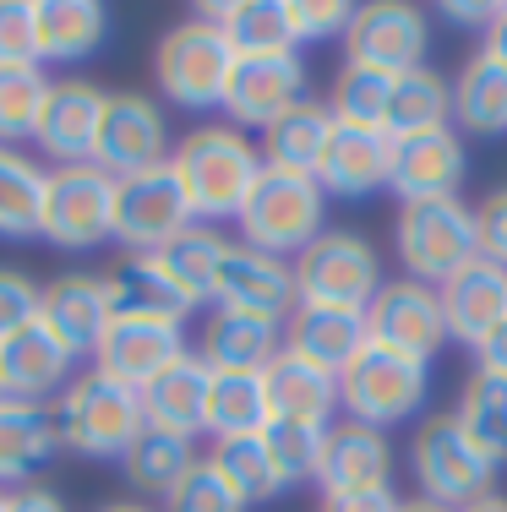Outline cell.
Returning a JSON list of instances; mask_svg holds the SVG:
<instances>
[{
  "label": "cell",
  "mask_w": 507,
  "mask_h": 512,
  "mask_svg": "<svg viewBox=\"0 0 507 512\" xmlns=\"http://www.w3.org/2000/svg\"><path fill=\"white\" fill-rule=\"evenodd\" d=\"M169 169L180 175L191 218L213 229L224 218H240V207H246L251 186L262 175V148L235 126H197L175 142Z\"/></svg>",
  "instance_id": "obj_1"
},
{
  "label": "cell",
  "mask_w": 507,
  "mask_h": 512,
  "mask_svg": "<svg viewBox=\"0 0 507 512\" xmlns=\"http://www.w3.org/2000/svg\"><path fill=\"white\" fill-rule=\"evenodd\" d=\"M44 169L22 148H0V240H28L39 235L44 213Z\"/></svg>",
  "instance_id": "obj_37"
},
{
  "label": "cell",
  "mask_w": 507,
  "mask_h": 512,
  "mask_svg": "<svg viewBox=\"0 0 507 512\" xmlns=\"http://www.w3.org/2000/svg\"><path fill=\"white\" fill-rule=\"evenodd\" d=\"M284 17H289V39L300 50V44H322L333 33H349L355 6H344V0H284Z\"/></svg>",
  "instance_id": "obj_45"
},
{
  "label": "cell",
  "mask_w": 507,
  "mask_h": 512,
  "mask_svg": "<svg viewBox=\"0 0 507 512\" xmlns=\"http://www.w3.org/2000/svg\"><path fill=\"white\" fill-rule=\"evenodd\" d=\"M442 316H448V344L458 338V344L475 349L507 316V267L486 262V256L469 262L458 278L442 284Z\"/></svg>",
  "instance_id": "obj_27"
},
{
  "label": "cell",
  "mask_w": 507,
  "mask_h": 512,
  "mask_svg": "<svg viewBox=\"0 0 507 512\" xmlns=\"http://www.w3.org/2000/svg\"><path fill=\"white\" fill-rule=\"evenodd\" d=\"M110 289H115V311H137V316H175L186 322V300L169 289V278L159 273L153 256H126V262L110 273Z\"/></svg>",
  "instance_id": "obj_41"
},
{
  "label": "cell",
  "mask_w": 507,
  "mask_h": 512,
  "mask_svg": "<svg viewBox=\"0 0 507 512\" xmlns=\"http://www.w3.org/2000/svg\"><path fill=\"white\" fill-rule=\"evenodd\" d=\"M60 453V425L55 409L22 404V398H0V491L6 485H33V474Z\"/></svg>",
  "instance_id": "obj_26"
},
{
  "label": "cell",
  "mask_w": 507,
  "mask_h": 512,
  "mask_svg": "<svg viewBox=\"0 0 507 512\" xmlns=\"http://www.w3.org/2000/svg\"><path fill=\"white\" fill-rule=\"evenodd\" d=\"M99 512H153V507H142V502H110V507H99Z\"/></svg>",
  "instance_id": "obj_56"
},
{
  "label": "cell",
  "mask_w": 507,
  "mask_h": 512,
  "mask_svg": "<svg viewBox=\"0 0 507 512\" xmlns=\"http://www.w3.org/2000/svg\"><path fill=\"white\" fill-rule=\"evenodd\" d=\"M453 120L469 137H502L507 131V66H497L486 50L464 60L453 82Z\"/></svg>",
  "instance_id": "obj_34"
},
{
  "label": "cell",
  "mask_w": 507,
  "mask_h": 512,
  "mask_svg": "<svg viewBox=\"0 0 507 512\" xmlns=\"http://www.w3.org/2000/svg\"><path fill=\"white\" fill-rule=\"evenodd\" d=\"M273 425L268 382L262 371H213L208 387V436L229 442V436H262Z\"/></svg>",
  "instance_id": "obj_33"
},
{
  "label": "cell",
  "mask_w": 507,
  "mask_h": 512,
  "mask_svg": "<svg viewBox=\"0 0 507 512\" xmlns=\"http://www.w3.org/2000/svg\"><path fill=\"white\" fill-rule=\"evenodd\" d=\"M191 224H197V218H191V202H186L180 175L169 164L115 180V240L131 256H148V251L169 246V240L186 235Z\"/></svg>",
  "instance_id": "obj_10"
},
{
  "label": "cell",
  "mask_w": 507,
  "mask_h": 512,
  "mask_svg": "<svg viewBox=\"0 0 507 512\" xmlns=\"http://www.w3.org/2000/svg\"><path fill=\"white\" fill-rule=\"evenodd\" d=\"M208 458L219 463V474L246 496V502H268V496L284 491V480H279V469H273L262 436H229V442H213Z\"/></svg>",
  "instance_id": "obj_43"
},
{
  "label": "cell",
  "mask_w": 507,
  "mask_h": 512,
  "mask_svg": "<svg viewBox=\"0 0 507 512\" xmlns=\"http://www.w3.org/2000/svg\"><path fill=\"white\" fill-rule=\"evenodd\" d=\"M0 66H39L33 0H0Z\"/></svg>",
  "instance_id": "obj_46"
},
{
  "label": "cell",
  "mask_w": 507,
  "mask_h": 512,
  "mask_svg": "<svg viewBox=\"0 0 507 512\" xmlns=\"http://www.w3.org/2000/svg\"><path fill=\"white\" fill-rule=\"evenodd\" d=\"M208 387H213L208 365L197 355H180L164 376H153V382L142 387V414H148L153 431L197 442V436L208 431Z\"/></svg>",
  "instance_id": "obj_24"
},
{
  "label": "cell",
  "mask_w": 507,
  "mask_h": 512,
  "mask_svg": "<svg viewBox=\"0 0 507 512\" xmlns=\"http://www.w3.org/2000/svg\"><path fill=\"white\" fill-rule=\"evenodd\" d=\"M393 175V137L388 131H366V126H338L333 120V137L322 148L317 164V186L328 197H371L382 191Z\"/></svg>",
  "instance_id": "obj_22"
},
{
  "label": "cell",
  "mask_w": 507,
  "mask_h": 512,
  "mask_svg": "<svg viewBox=\"0 0 507 512\" xmlns=\"http://www.w3.org/2000/svg\"><path fill=\"white\" fill-rule=\"evenodd\" d=\"M39 300H44V289L33 284L28 273L0 267V344H6L11 333H22V327L39 322Z\"/></svg>",
  "instance_id": "obj_47"
},
{
  "label": "cell",
  "mask_w": 507,
  "mask_h": 512,
  "mask_svg": "<svg viewBox=\"0 0 507 512\" xmlns=\"http://www.w3.org/2000/svg\"><path fill=\"white\" fill-rule=\"evenodd\" d=\"M104 104L110 93L93 88L82 77H66V82H50V99H44V115H39V142L44 153L60 164H93V148H99V126H104Z\"/></svg>",
  "instance_id": "obj_18"
},
{
  "label": "cell",
  "mask_w": 507,
  "mask_h": 512,
  "mask_svg": "<svg viewBox=\"0 0 507 512\" xmlns=\"http://www.w3.org/2000/svg\"><path fill=\"white\" fill-rule=\"evenodd\" d=\"M71 355L66 344L44 322L22 327L0 344V398H22V404H44L50 393H66L71 382Z\"/></svg>",
  "instance_id": "obj_21"
},
{
  "label": "cell",
  "mask_w": 507,
  "mask_h": 512,
  "mask_svg": "<svg viewBox=\"0 0 507 512\" xmlns=\"http://www.w3.org/2000/svg\"><path fill=\"white\" fill-rule=\"evenodd\" d=\"M371 344L366 311H338V306H295L284 322V355L317 365L328 376H344L355 355Z\"/></svg>",
  "instance_id": "obj_20"
},
{
  "label": "cell",
  "mask_w": 507,
  "mask_h": 512,
  "mask_svg": "<svg viewBox=\"0 0 507 512\" xmlns=\"http://www.w3.org/2000/svg\"><path fill=\"white\" fill-rule=\"evenodd\" d=\"M458 512H507V496L486 491V496H480V502H469V507H458Z\"/></svg>",
  "instance_id": "obj_54"
},
{
  "label": "cell",
  "mask_w": 507,
  "mask_h": 512,
  "mask_svg": "<svg viewBox=\"0 0 507 512\" xmlns=\"http://www.w3.org/2000/svg\"><path fill=\"white\" fill-rule=\"evenodd\" d=\"M453 420L464 425V436L491 463H507V382L502 376H486V371L469 376L464 393H458Z\"/></svg>",
  "instance_id": "obj_38"
},
{
  "label": "cell",
  "mask_w": 507,
  "mask_h": 512,
  "mask_svg": "<svg viewBox=\"0 0 507 512\" xmlns=\"http://www.w3.org/2000/svg\"><path fill=\"white\" fill-rule=\"evenodd\" d=\"M229 71H235V44L208 17L175 22L153 50V82L175 109H219Z\"/></svg>",
  "instance_id": "obj_6"
},
{
  "label": "cell",
  "mask_w": 507,
  "mask_h": 512,
  "mask_svg": "<svg viewBox=\"0 0 507 512\" xmlns=\"http://www.w3.org/2000/svg\"><path fill=\"white\" fill-rule=\"evenodd\" d=\"M39 235L60 251H88L115 240V180L99 164H60L44 180Z\"/></svg>",
  "instance_id": "obj_9"
},
{
  "label": "cell",
  "mask_w": 507,
  "mask_h": 512,
  "mask_svg": "<svg viewBox=\"0 0 507 512\" xmlns=\"http://www.w3.org/2000/svg\"><path fill=\"white\" fill-rule=\"evenodd\" d=\"M398 512H448V507L426 502V496H409V502H398Z\"/></svg>",
  "instance_id": "obj_55"
},
{
  "label": "cell",
  "mask_w": 507,
  "mask_h": 512,
  "mask_svg": "<svg viewBox=\"0 0 507 512\" xmlns=\"http://www.w3.org/2000/svg\"><path fill=\"white\" fill-rule=\"evenodd\" d=\"M262 442H268V458L273 469H279L284 491L289 485H306L322 474V453H328V425H306V420H273L268 431H262Z\"/></svg>",
  "instance_id": "obj_42"
},
{
  "label": "cell",
  "mask_w": 507,
  "mask_h": 512,
  "mask_svg": "<svg viewBox=\"0 0 507 512\" xmlns=\"http://www.w3.org/2000/svg\"><path fill=\"white\" fill-rule=\"evenodd\" d=\"M224 251H229V240L219 235V229L191 224L186 235H175L169 246L148 251V256L159 262V273L169 278V289H175V295L186 300V311H197V306H213V289H219Z\"/></svg>",
  "instance_id": "obj_28"
},
{
  "label": "cell",
  "mask_w": 507,
  "mask_h": 512,
  "mask_svg": "<svg viewBox=\"0 0 507 512\" xmlns=\"http://www.w3.org/2000/svg\"><path fill=\"white\" fill-rule=\"evenodd\" d=\"M371 344L398 349L409 360H426L448 344V316H442V289L420 284V278H388L377 300L366 306Z\"/></svg>",
  "instance_id": "obj_12"
},
{
  "label": "cell",
  "mask_w": 507,
  "mask_h": 512,
  "mask_svg": "<svg viewBox=\"0 0 507 512\" xmlns=\"http://www.w3.org/2000/svg\"><path fill=\"white\" fill-rule=\"evenodd\" d=\"M409 469H415V485H420V496H426V502L458 512V507L480 502V496L491 491L497 463L469 442L464 425H458L453 414H431V420L415 431Z\"/></svg>",
  "instance_id": "obj_8"
},
{
  "label": "cell",
  "mask_w": 507,
  "mask_h": 512,
  "mask_svg": "<svg viewBox=\"0 0 507 512\" xmlns=\"http://www.w3.org/2000/svg\"><path fill=\"white\" fill-rule=\"evenodd\" d=\"M322 491H388L393 485V447L382 431L360 420L328 425V453H322Z\"/></svg>",
  "instance_id": "obj_23"
},
{
  "label": "cell",
  "mask_w": 507,
  "mask_h": 512,
  "mask_svg": "<svg viewBox=\"0 0 507 512\" xmlns=\"http://www.w3.org/2000/svg\"><path fill=\"white\" fill-rule=\"evenodd\" d=\"M322 218H328V191L317 180L262 164V175H257V186H251L235 224H240V246H257V251L289 262V256H300L328 229Z\"/></svg>",
  "instance_id": "obj_3"
},
{
  "label": "cell",
  "mask_w": 507,
  "mask_h": 512,
  "mask_svg": "<svg viewBox=\"0 0 507 512\" xmlns=\"http://www.w3.org/2000/svg\"><path fill=\"white\" fill-rule=\"evenodd\" d=\"M202 17L219 22V33L235 44V55L295 50V39H289V17H284V0H224V6H208Z\"/></svg>",
  "instance_id": "obj_35"
},
{
  "label": "cell",
  "mask_w": 507,
  "mask_h": 512,
  "mask_svg": "<svg viewBox=\"0 0 507 512\" xmlns=\"http://www.w3.org/2000/svg\"><path fill=\"white\" fill-rule=\"evenodd\" d=\"M169 126L164 109L148 99V93H110L104 104V126H99V148H93V164L110 180L142 175V169L169 164Z\"/></svg>",
  "instance_id": "obj_15"
},
{
  "label": "cell",
  "mask_w": 507,
  "mask_h": 512,
  "mask_svg": "<svg viewBox=\"0 0 507 512\" xmlns=\"http://www.w3.org/2000/svg\"><path fill=\"white\" fill-rule=\"evenodd\" d=\"M306 99V60L300 50H273V55H235L224 88V115L235 131H268L279 115H289Z\"/></svg>",
  "instance_id": "obj_11"
},
{
  "label": "cell",
  "mask_w": 507,
  "mask_h": 512,
  "mask_svg": "<svg viewBox=\"0 0 507 512\" xmlns=\"http://www.w3.org/2000/svg\"><path fill=\"white\" fill-rule=\"evenodd\" d=\"M191 463H197V447H191L186 436H169V431H153L148 425V431L126 447L120 469H126V480L137 485L142 496H169L191 474Z\"/></svg>",
  "instance_id": "obj_36"
},
{
  "label": "cell",
  "mask_w": 507,
  "mask_h": 512,
  "mask_svg": "<svg viewBox=\"0 0 507 512\" xmlns=\"http://www.w3.org/2000/svg\"><path fill=\"white\" fill-rule=\"evenodd\" d=\"M328 137H333V109H328V99H300L289 115H279L268 131H262V164L317 180V164H322Z\"/></svg>",
  "instance_id": "obj_29"
},
{
  "label": "cell",
  "mask_w": 507,
  "mask_h": 512,
  "mask_svg": "<svg viewBox=\"0 0 507 512\" xmlns=\"http://www.w3.org/2000/svg\"><path fill=\"white\" fill-rule=\"evenodd\" d=\"M393 251L404 262V278L442 289L458 278L469 262H480L475 246V207L464 197H437V202H404L393 218Z\"/></svg>",
  "instance_id": "obj_4"
},
{
  "label": "cell",
  "mask_w": 507,
  "mask_h": 512,
  "mask_svg": "<svg viewBox=\"0 0 507 512\" xmlns=\"http://www.w3.org/2000/svg\"><path fill=\"white\" fill-rule=\"evenodd\" d=\"M268 382V404H273V420H306V425H333V409H338V376L317 371V365L295 360V355H279L262 371Z\"/></svg>",
  "instance_id": "obj_31"
},
{
  "label": "cell",
  "mask_w": 507,
  "mask_h": 512,
  "mask_svg": "<svg viewBox=\"0 0 507 512\" xmlns=\"http://www.w3.org/2000/svg\"><path fill=\"white\" fill-rule=\"evenodd\" d=\"M295 295L300 306H338V311H366L377 300L382 278V256L366 235L355 229H322L306 251L295 256Z\"/></svg>",
  "instance_id": "obj_5"
},
{
  "label": "cell",
  "mask_w": 507,
  "mask_h": 512,
  "mask_svg": "<svg viewBox=\"0 0 507 512\" xmlns=\"http://www.w3.org/2000/svg\"><path fill=\"white\" fill-rule=\"evenodd\" d=\"M55 425H60V447H71V453L126 458V447L148 431V414H142L137 387H126L110 371L88 365L82 376L66 382V393L55 404Z\"/></svg>",
  "instance_id": "obj_2"
},
{
  "label": "cell",
  "mask_w": 507,
  "mask_h": 512,
  "mask_svg": "<svg viewBox=\"0 0 507 512\" xmlns=\"http://www.w3.org/2000/svg\"><path fill=\"white\" fill-rule=\"evenodd\" d=\"M164 507H169V512H246L251 502H246V496H240L235 485L224 480L219 463H213V458H197V463H191L186 480H180L175 491L164 496Z\"/></svg>",
  "instance_id": "obj_44"
},
{
  "label": "cell",
  "mask_w": 507,
  "mask_h": 512,
  "mask_svg": "<svg viewBox=\"0 0 507 512\" xmlns=\"http://www.w3.org/2000/svg\"><path fill=\"white\" fill-rule=\"evenodd\" d=\"M426 387H431L426 360H409L398 349L366 344L355 355V365L338 376V409L349 420L371 425V431H388V425L409 420V414L426 404Z\"/></svg>",
  "instance_id": "obj_7"
},
{
  "label": "cell",
  "mask_w": 507,
  "mask_h": 512,
  "mask_svg": "<svg viewBox=\"0 0 507 512\" xmlns=\"http://www.w3.org/2000/svg\"><path fill=\"white\" fill-rule=\"evenodd\" d=\"M317 512H398V496L393 485L388 491H322Z\"/></svg>",
  "instance_id": "obj_49"
},
{
  "label": "cell",
  "mask_w": 507,
  "mask_h": 512,
  "mask_svg": "<svg viewBox=\"0 0 507 512\" xmlns=\"http://www.w3.org/2000/svg\"><path fill=\"white\" fill-rule=\"evenodd\" d=\"M180 355H191L186 349V322H175V316L115 311V322L104 327L99 349H93V365L142 393V387H148L153 376H164Z\"/></svg>",
  "instance_id": "obj_13"
},
{
  "label": "cell",
  "mask_w": 507,
  "mask_h": 512,
  "mask_svg": "<svg viewBox=\"0 0 507 512\" xmlns=\"http://www.w3.org/2000/svg\"><path fill=\"white\" fill-rule=\"evenodd\" d=\"M44 99H50V77H44V66H0V148L33 142L39 115H44Z\"/></svg>",
  "instance_id": "obj_40"
},
{
  "label": "cell",
  "mask_w": 507,
  "mask_h": 512,
  "mask_svg": "<svg viewBox=\"0 0 507 512\" xmlns=\"http://www.w3.org/2000/svg\"><path fill=\"white\" fill-rule=\"evenodd\" d=\"M475 246L486 262L507 267V186L491 191V197L475 207Z\"/></svg>",
  "instance_id": "obj_48"
},
{
  "label": "cell",
  "mask_w": 507,
  "mask_h": 512,
  "mask_svg": "<svg viewBox=\"0 0 507 512\" xmlns=\"http://www.w3.org/2000/svg\"><path fill=\"white\" fill-rule=\"evenodd\" d=\"M39 322L50 327L71 355H93L104 327L115 322V289L110 273H60L44 284Z\"/></svg>",
  "instance_id": "obj_17"
},
{
  "label": "cell",
  "mask_w": 507,
  "mask_h": 512,
  "mask_svg": "<svg viewBox=\"0 0 507 512\" xmlns=\"http://www.w3.org/2000/svg\"><path fill=\"white\" fill-rule=\"evenodd\" d=\"M486 55L497 60V66H507V0L497 6V17H491V28H486Z\"/></svg>",
  "instance_id": "obj_53"
},
{
  "label": "cell",
  "mask_w": 507,
  "mask_h": 512,
  "mask_svg": "<svg viewBox=\"0 0 507 512\" xmlns=\"http://www.w3.org/2000/svg\"><path fill=\"white\" fill-rule=\"evenodd\" d=\"M475 360H480L475 371L502 376V382H507V316H502V322H497V327H491V333L475 344Z\"/></svg>",
  "instance_id": "obj_50"
},
{
  "label": "cell",
  "mask_w": 507,
  "mask_h": 512,
  "mask_svg": "<svg viewBox=\"0 0 507 512\" xmlns=\"http://www.w3.org/2000/svg\"><path fill=\"white\" fill-rule=\"evenodd\" d=\"M39 17V60H88L110 33V11L99 0H33Z\"/></svg>",
  "instance_id": "obj_32"
},
{
  "label": "cell",
  "mask_w": 507,
  "mask_h": 512,
  "mask_svg": "<svg viewBox=\"0 0 507 512\" xmlns=\"http://www.w3.org/2000/svg\"><path fill=\"white\" fill-rule=\"evenodd\" d=\"M295 306H300L295 267L284 256H268L257 246L229 240L224 267H219V289H213V311H246V316H268V322H289Z\"/></svg>",
  "instance_id": "obj_16"
},
{
  "label": "cell",
  "mask_w": 507,
  "mask_h": 512,
  "mask_svg": "<svg viewBox=\"0 0 507 512\" xmlns=\"http://www.w3.org/2000/svg\"><path fill=\"white\" fill-rule=\"evenodd\" d=\"M388 99H393V77L388 71H371V66H355L344 60L328 88V109L338 126H366V131H382L388 120Z\"/></svg>",
  "instance_id": "obj_39"
},
{
  "label": "cell",
  "mask_w": 507,
  "mask_h": 512,
  "mask_svg": "<svg viewBox=\"0 0 507 512\" xmlns=\"http://www.w3.org/2000/svg\"><path fill=\"white\" fill-rule=\"evenodd\" d=\"M279 355H284V322L246 311H213L197 344V360L208 371H268Z\"/></svg>",
  "instance_id": "obj_25"
},
{
  "label": "cell",
  "mask_w": 507,
  "mask_h": 512,
  "mask_svg": "<svg viewBox=\"0 0 507 512\" xmlns=\"http://www.w3.org/2000/svg\"><path fill=\"white\" fill-rule=\"evenodd\" d=\"M442 17H448L453 28H491L497 0H486V6H475V0H448V6H442Z\"/></svg>",
  "instance_id": "obj_52"
},
{
  "label": "cell",
  "mask_w": 507,
  "mask_h": 512,
  "mask_svg": "<svg viewBox=\"0 0 507 512\" xmlns=\"http://www.w3.org/2000/svg\"><path fill=\"white\" fill-rule=\"evenodd\" d=\"M442 126H453V82L442 77L437 66L398 71L382 131H388L393 142H404V137H420V131H442Z\"/></svg>",
  "instance_id": "obj_30"
},
{
  "label": "cell",
  "mask_w": 507,
  "mask_h": 512,
  "mask_svg": "<svg viewBox=\"0 0 507 512\" xmlns=\"http://www.w3.org/2000/svg\"><path fill=\"white\" fill-rule=\"evenodd\" d=\"M0 512H6V491H0Z\"/></svg>",
  "instance_id": "obj_57"
},
{
  "label": "cell",
  "mask_w": 507,
  "mask_h": 512,
  "mask_svg": "<svg viewBox=\"0 0 507 512\" xmlns=\"http://www.w3.org/2000/svg\"><path fill=\"white\" fill-rule=\"evenodd\" d=\"M464 142H458V126L442 131H420V137L393 142V175L388 186L398 191V202H437V197H458L464 186Z\"/></svg>",
  "instance_id": "obj_19"
},
{
  "label": "cell",
  "mask_w": 507,
  "mask_h": 512,
  "mask_svg": "<svg viewBox=\"0 0 507 512\" xmlns=\"http://www.w3.org/2000/svg\"><path fill=\"white\" fill-rule=\"evenodd\" d=\"M426 39H431V28L420 6H409V0H371V6H355V17H349L344 60L398 77V71L426 66Z\"/></svg>",
  "instance_id": "obj_14"
},
{
  "label": "cell",
  "mask_w": 507,
  "mask_h": 512,
  "mask_svg": "<svg viewBox=\"0 0 507 512\" xmlns=\"http://www.w3.org/2000/svg\"><path fill=\"white\" fill-rule=\"evenodd\" d=\"M6 512H66V502L44 485H22V491H6Z\"/></svg>",
  "instance_id": "obj_51"
}]
</instances>
